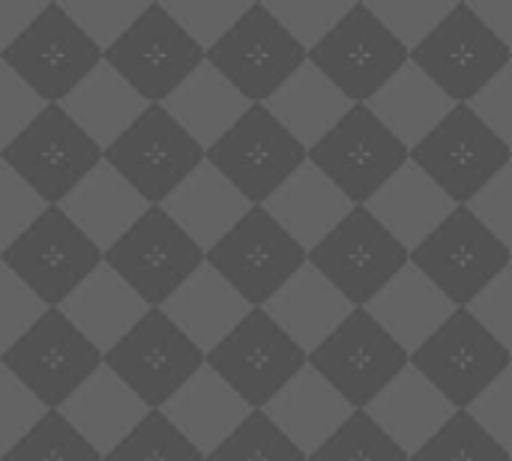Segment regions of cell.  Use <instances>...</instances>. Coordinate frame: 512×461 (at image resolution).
I'll list each match as a JSON object with an SVG mask.
<instances>
[{"label": "cell", "instance_id": "obj_2", "mask_svg": "<svg viewBox=\"0 0 512 461\" xmlns=\"http://www.w3.org/2000/svg\"><path fill=\"white\" fill-rule=\"evenodd\" d=\"M207 366L252 411H264L309 366V354L285 336L264 309H252L240 327L207 354Z\"/></svg>", "mask_w": 512, "mask_h": 461}, {"label": "cell", "instance_id": "obj_57", "mask_svg": "<svg viewBox=\"0 0 512 461\" xmlns=\"http://www.w3.org/2000/svg\"><path fill=\"white\" fill-rule=\"evenodd\" d=\"M0 159H3V153H0Z\"/></svg>", "mask_w": 512, "mask_h": 461}, {"label": "cell", "instance_id": "obj_16", "mask_svg": "<svg viewBox=\"0 0 512 461\" xmlns=\"http://www.w3.org/2000/svg\"><path fill=\"white\" fill-rule=\"evenodd\" d=\"M105 54L63 12L60 0H48L45 12L3 51V63L48 105H60Z\"/></svg>", "mask_w": 512, "mask_h": 461}, {"label": "cell", "instance_id": "obj_48", "mask_svg": "<svg viewBox=\"0 0 512 461\" xmlns=\"http://www.w3.org/2000/svg\"><path fill=\"white\" fill-rule=\"evenodd\" d=\"M48 312V306L0 261V357Z\"/></svg>", "mask_w": 512, "mask_h": 461}, {"label": "cell", "instance_id": "obj_10", "mask_svg": "<svg viewBox=\"0 0 512 461\" xmlns=\"http://www.w3.org/2000/svg\"><path fill=\"white\" fill-rule=\"evenodd\" d=\"M309 162L321 168L354 207H366L411 162V150L369 105H354L336 129L309 150Z\"/></svg>", "mask_w": 512, "mask_h": 461}, {"label": "cell", "instance_id": "obj_43", "mask_svg": "<svg viewBox=\"0 0 512 461\" xmlns=\"http://www.w3.org/2000/svg\"><path fill=\"white\" fill-rule=\"evenodd\" d=\"M357 0H264L270 15L306 48L315 51Z\"/></svg>", "mask_w": 512, "mask_h": 461}, {"label": "cell", "instance_id": "obj_5", "mask_svg": "<svg viewBox=\"0 0 512 461\" xmlns=\"http://www.w3.org/2000/svg\"><path fill=\"white\" fill-rule=\"evenodd\" d=\"M105 264L150 306L162 309L207 264V252L162 210L150 207L108 252Z\"/></svg>", "mask_w": 512, "mask_h": 461}, {"label": "cell", "instance_id": "obj_59", "mask_svg": "<svg viewBox=\"0 0 512 461\" xmlns=\"http://www.w3.org/2000/svg\"><path fill=\"white\" fill-rule=\"evenodd\" d=\"M0 60H3V54H0Z\"/></svg>", "mask_w": 512, "mask_h": 461}, {"label": "cell", "instance_id": "obj_46", "mask_svg": "<svg viewBox=\"0 0 512 461\" xmlns=\"http://www.w3.org/2000/svg\"><path fill=\"white\" fill-rule=\"evenodd\" d=\"M48 414V408L0 363V459Z\"/></svg>", "mask_w": 512, "mask_h": 461}, {"label": "cell", "instance_id": "obj_25", "mask_svg": "<svg viewBox=\"0 0 512 461\" xmlns=\"http://www.w3.org/2000/svg\"><path fill=\"white\" fill-rule=\"evenodd\" d=\"M456 201L414 162H408L369 204L366 210L408 249L426 243L453 213Z\"/></svg>", "mask_w": 512, "mask_h": 461}, {"label": "cell", "instance_id": "obj_9", "mask_svg": "<svg viewBox=\"0 0 512 461\" xmlns=\"http://www.w3.org/2000/svg\"><path fill=\"white\" fill-rule=\"evenodd\" d=\"M306 159L309 150L264 105H252L231 132L207 150V162L231 180L252 207H264Z\"/></svg>", "mask_w": 512, "mask_h": 461}, {"label": "cell", "instance_id": "obj_33", "mask_svg": "<svg viewBox=\"0 0 512 461\" xmlns=\"http://www.w3.org/2000/svg\"><path fill=\"white\" fill-rule=\"evenodd\" d=\"M264 108L306 147H318L336 123L354 108V102L315 66L303 63L267 102Z\"/></svg>", "mask_w": 512, "mask_h": 461}, {"label": "cell", "instance_id": "obj_11", "mask_svg": "<svg viewBox=\"0 0 512 461\" xmlns=\"http://www.w3.org/2000/svg\"><path fill=\"white\" fill-rule=\"evenodd\" d=\"M102 351L87 342L60 309H48L6 354L3 366L48 408L60 411L87 378L102 369Z\"/></svg>", "mask_w": 512, "mask_h": 461}, {"label": "cell", "instance_id": "obj_52", "mask_svg": "<svg viewBox=\"0 0 512 461\" xmlns=\"http://www.w3.org/2000/svg\"><path fill=\"white\" fill-rule=\"evenodd\" d=\"M468 210L512 252V162L468 204Z\"/></svg>", "mask_w": 512, "mask_h": 461}, {"label": "cell", "instance_id": "obj_26", "mask_svg": "<svg viewBox=\"0 0 512 461\" xmlns=\"http://www.w3.org/2000/svg\"><path fill=\"white\" fill-rule=\"evenodd\" d=\"M60 210L105 255L150 210V204L102 159L60 201Z\"/></svg>", "mask_w": 512, "mask_h": 461}, {"label": "cell", "instance_id": "obj_22", "mask_svg": "<svg viewBox=\"0 0 512 461\" xmlns=\"http://www.w3.org/2000/svg\"><path fill=\"white\" fill-rule=\"evenodd\" d=\"M264 210L306 249L312 252L321 246L345 216H351L354 204L345 198V192L309 159L273 192V198L264 204Z\"/></svg>", "mask_w": 512, "mask_h": 461}, {"label": "cell", "instance_id": "obj_13", "mask_svg": "<svg viewBox=\"0 0 512 461\" xmlns=\"http://www.w3.org/2000/svg\"><path fill=\"white\" fill-rule=\"evenodd\" d=\"M207 51L168 15L162 0L105 51V63L123 75L150 105H162L201 63Z\"/></svg>", "mask_w": 512, "mask_h": 461}, {"label": "cell", "instance_id": "obj_45", "mask_svg": "<svg viewBox=\"0 0 512 461\" xmlns=\"http://www.w3.org/2000/svg\"><path fill=\"white\" fill-rule=\"evenodd\" d=\"M168 15L204 48L210 51L246 12L249 0H162Z\"/></svg>", "mask_w": 512, "mask_h": 461}, {"label": "cell", "instance_id": "obj_21", "mask_svg": "<svg viewBox=\"0 0 512 461\" xmlns=\"http://www.w3.org/2000/svg\"><path fill=\"white\" fill-rule=\"evenodd\" d=\"M60 414L105 459L147 420L150 408L102 363V369H96L87 384L69 396Z\"/></svg>", "mask_w": 512, "mask_h": 461}, {"label": "cell", "instance_id": "obj_41", "mask_svg": "<svg viewBox=\"0 0 512 461\" xmlns=\"http://www.w3.org/2000/svg\"><path fill=\"white\" fill-rule=\"evenodd\" d=\"M309 461H411L405 450L381 432V426L366 414L354 411V417L315 453Z\"/></svg>", "mask_w": 512, "mask_h": 461}, {"label": "cell", "instance_id": "obj_50", "mask_svg": "<svg viewBox=\"0 0 512 461\" xmlns=\"http://www.w3.org/2000/svg\"><path fill=\"white\" fill-rule=\"evenodd\" d=\"M468 414L512 456V366L468 408Z\"/></svg>", "mask_w": 512, "mask_h": 461}, {"label": "cell", "instance_id": "obj_35", "mask_svg": "<svg viewBox=\"0 0 512 461\" xmlns=\"http://www.w3.org/2000/svg\"><path fill=\"white\" fill-rule=\"evenodd\" d=\"M60 108L81 126L87 138L105 153L147 108L150 102L105 60L60 102Z\"/></svg>", "mask_w": 512, "mask_h": 461}, {"label": "cell", "instance_id": "obj_14", "mask_svg": "<svg viewBox=\"0 0 512 461\" xmlns=\"http://www.w3.org/2000/svg\"><path fill=\"white\" fill-rule=\"evenodd\" d=\"M411 60L456 105H468L510 66L512 51L477 18L468 0H459L432 36L411 51Z\"/></svg>", "mask_w": 512, "mask_h": 461}, {"label": "cell", "instance_id": "obj_40", "mask_svg": "<svg viewBox=\"0 0 512 461\" xmlns=\"http://www.w3.org/2000/svg\"><path fill=\"white\" fill-rule=\"evenodd\" d=\"M105 461H207L198 447H192L162 411H150L147 420L117 444Z\"/></svg>", "mask_w": 512, "mask_h": 461}, {"label": "cell", "instance_id": "obj_3", "mask_svg": "<svg viewBox=\"0 0 512 461\" xmlns=\"http://www.w3.org/2000/svg\"><path fill=\"white\" fill-rule=\"evenodd\" d=\"M204 159L207 150L162 105H150L105 150V162L150 207H162Z\"/></svg>", "mask_w": 512, "mask_h": 461}, {"label": "cell", "instance_id": "obj_44", "mask_svg": "<svg viewBox=\"0 0 512 461\" xmlns=\"http://www.w3.org/2000/svg\"><path fill=\"white\" fill-rule=\"evenodd\" d=\"M459 0H366L372 15L408 48L417 51Z\"/></svg>", "mask_w": 512, "mask_h": 461}, {"label": "cell", "instance_id": "obj_32", "mask_svg": "<svg viewBox=\"0 0 512 461\" xmlns=\"http://www.w3.org/2000/svg\"><path fill=\"white\" fill-rule=\"evenodd\" d=\"M264 312L285 330V336L312 354L351 318L354 306L312 264H306L264 306Z\"/></svg>", "mask_w": 512, "mask_h": 461}, {"label": "cell", "instance_id": "obj_39", "mask_svg": "<svg viewBox=\"0 0 512 461\" xmlns=\"http://www.w3.org/2000/svg\"><path fill=\"white\" fill-rule=\"evenodd\" d=\"M207 461H309L306 453L279 432V426L264 414L252 411L249 420L222 444Z\"/></svg>", "mask_w": 512, "mask_h": 461}, {"label": "cell", "instance_id": "obj_8", "mask_svg": "<svg viewBox=\"0 0 512 461\" xmlns=\"http://www.w3.org/2000/svg\"><path fill=\"white\" fill-rule=\"evenodd\" d=\"M411 366L456 411H468L510 369L512 354L468 309H456V315L411 354Z\"/></svg>", "mask_w": 512, "mask_h": 461}, {"label": "cell", "instance_id": "obj_12", "mask_svg": "<svg viewBox=\"0 0 512 461\" xmlns=\"http://www.w3.org/2000/svg\"><path fill=\"white\" fill-rule=\"evenodd\" d=\"M3 264L48 309H60L72 297V291L99 264H105V255L78 231V225L60 207H48L3 252Z\"/></svg>", "mask_w": 512, "mask_h": 461}, {"label": "cell", "instance_id": "obj_31", "mask_svg": "<svg viewBox=\"0 0 512 461\" xmlns=\"http://www.w3.org/2000/svg\"><path fill=\"white\" fill-rule=\"evenodd\" d=\"M162 312L192 339V345L210 354L240 327L252 306L210 264H201L177 294L165 300Z\"/></svg>", "mask_w": 512, "mask_h": 461}, {"label": "cell", "instance_id": "obj_1", "mask_svg": "<svg viewBox=\"0 0 512 461\" xmlns=\"http://www.w3.org/2000/svg\"><path fill=\"white\" fill-rule=\"evenodd\" d=\"M207 264L252 309H264L309 264V252L264 207H252L240 225L207 252Z\"/></svg>", "mask_w": 512, "mask_h": 461}, {"label": "cell", "instance_id": "obj_42", "mask_svg": "<svg viewBox=\"0 0 512 461\" xmlns=\"http://www.w3.org/2000/svg\"><path fill=\"white\" fill-rule=\"evenodd\" d=\"M150 3L153 0H60L63 12L102 54L147 12Z\"/></svg>", "mask_w": 512, "mask_h": 461}, {"label": "cell", "instance_id": "obj_28", "mask_svg": "<svg viewBox=\"0 0 512 461\" xmlns=\"http://www.w3.org/2000/svg\"><path fill=\"white\" fill-rule=\"evenodd\" d=\"M366 414L411 459L453 420L456 408L414 366H408L393 384H387Z\"/></svg>", "mask_w": 512, "mask_h": 461}, {"label": "cell", "instance_id": "obj_18", "mask_svg": "<svg viewBox=\"0 0 512 461\" xmlns=\"http://www.w3.org/2000/svg\"><path fill=\"white\" fill-rule=\"evenodd\" d=\"M306 60L309 51L270 15L264 0H255L207 51V63H213L252 105H264Z\"/></svg>", "mask_w": 512, "mask_h": 461}, {"label": "cell", "instance_id": "obj_49", "mask_svg": "<svg viewBox=\"0 0 512 461\" xmlns=\"http://www.w3.org/2000/svg\"><path fill=\"white\" fill-rule=\"evenodd\" d=\"M48 108V102L30 90L3 60H0V153Z\"/></svg>", "mask_w": 512, "mask_h": 461}, {"label": "cell", "instance_id": "obj_23", "mask_svg": "<svg viewBox=\"0 0 512 461\" xmlns=\"http://www.w3.org/2000/svg\"><path fill=\"white\" fill-rule=\"evenodd\" d=\"M159 411L192 447L201 450L204 459L222 447L252 414V408L210 366L189 378V384H183Z\"/></svg>", "mask_w": 512, "mask_h": 461}, {"label": "cell", "instance_id": "obj_47", "mask_svg": "<svg viewBox=\"0 0 512 461\" xmlns=\"http://www.w3.org/2000/svg\"><path fill=\"white\" fill-rule=\"evenodd\" d=\"M48 210V204L0 159V255Z\"/></svg>", "mask_w": 512, "mask_h": 461}, {"label": "cell", "instance_id": "obj_55", "mask_svg": "<svg viewBox=\"0 0 512 461\" xmlns=\"http://www.w3.org/2000/svg\"><path fill=\"white\" fill-rule=\"evenodd\" d=\"M468 6L512 51V0H468Z\"/></svg>", "mask_w": 512, "mask_h": 461}, {"label": "cell", "instance_id": "obj_19", "mask_svg": "<svg viewBox=\"0 0 512 461\" xmlns=\"http://www.w3.org/2000/svg\"><path fill=\"white\" fill-rule=\"evenodd\" d=\"M411 264L459 309H468L510 267L512 252L468 207H456V213L411 252Z\"/></svg>", "mask_w": 512, "mask_h": 461}, {"label": "cell", "instance_id": "obj_27", "mask_svg": "<svg viewBox=\"0 0 512 461\" xmlns=\"http://www.w3.org/2000/svg\"><path fill=\"white\" fill-rule=\"evenodd\" d=\"M264 414L297 444L306 459L315 456L351 417L354 408L312 369L306 366L267 408Z\"/></svg>", "mask_w": 512, "mask_h": 461}, {"label": "cell", "instance_id": "obj_24", "mask_svg": "<svg viewBox=\"0 0 512 461\" xmlns=\"http://www.w3.org/2000/svg\"><path fill=\"white\" fill-rule=\"evenodd\" d=\"M456 303L414 264H408L369 306L366 312L408 351H420L453 315Z\"/></svg>", "mask_w": 512, "mask_h": 461}, {"label": "cell", "instance_id": "obj_30", "mask_svg": "<svg viewBox=\"0 0 512 461\" xmlns=\"http://www.w3.org/2000/svg\"><path fill=\"white\" fill-rule=\"evenodd\" d=\"M60 312L105 357L150 312V306L108 264H99L72 291V297L60 306Z\"/></svg>", "mask_w": 512, "mask_h": 461}, {"label": "cell", "instance_id": "obj_6", "mask_svg": "<svg viewBox=\"0 0 512 461\" xmlns=\"http://www.w3.org/2000/svg\"><path fill=\"white\" fill-rule=\"evenodd\" d=\"M105 366L150 408L159 411L189 378L207 366V354L162 312L150 309L108 354Z\"/></svg>", "mask_w": 512, "mask_h": 461}, {"label": "cell", "instance_id": "obj_4", "mask_svg": "<svg viewBox=\"0 0 512 461\" xmlns=\"http://www.w3.org/2000/svg\"><path fill=\"white\" fill-rule=\"evenodd\" d=\"M309 264L354 309H366L411 264V252L366 207H354L351 216L309 252Z\"/></svg>", "mask_w": 512, "mask_h": 461}, {"label": "cell", "instance_id": "obj_37", "mask_svg": "<svg viewBox=\"0 0 512 461\" xmlns=\"http://www.w3.org/2000/svg\"><path fill=\"white\" fill-rule=\"evenodd\" d=\"M3 461H105L69 423L60 411H48Z\"/></svg>", "mask_w": 512, "mask_h": 461}, {"label": "cell", "instance_id": "obj_36", "mask_svg": "<svg viewBox=\"0 0 512 461\" xmlns=\"http://www.w3.org/2000/svg\"><path fill=\"white\" fill-rule=\"evenodd\" d=\"M162 108L204 147L210 150L231 126L252 108V102L213 66L201 63L165 102Z\"/></svg>", "mask_w": 512, "mask_h": 461}, {"label": "cell", "instance_id": "obj_7", "mask_svg": "<svg viewBox=\"0 0 512 461\" xmlns=\"http://www.w3.org/2000/svg\"><path fill=\"white\" fill-rule=\"evenodd\" d=\"M309 366L354 411H366L387 384L411 366V354L366 309H354L351 318L309 354Z\"/></svg>", "mask_w": 512, "mask_h": 461}, {"label": "cell", "instance_id": "obj_58", "mask_svg": "<svg viewBox=\"0 0 512 461\" xmlns=\"http://www.w3.org/2000/svg\"><path fill=\"white\" fill-rule=\"evenodd\" d=\"M0 363H3V357H0Z\"/></svg>", "mask_w": 512, "mask_h": 461}, {"label": "cell", "instance_id": "obj_53", "mask_svg": "<svg viewBox=\"0 0 512 461\" xmlns=\"http://www.w3.org/2000/svg\"><path fill=\"white\" fill-rule=\"evenodd\" d=\"M468 105L512 150V63Z\"/></svg>", "mask_w": 512, "mask_h": 461}, {"label": "cell", "instance_id": "obj_29", "mask_svg": "<svg viewBox=\"0 0 512 461\" xmlns=\"http://www.w3.org/2000/svg\"><path fill=\"white\" fill-rule=\"evenodd\" d=\"M162 210L204 249L210 252L216 243L231 234L240 219L252 210V204L237 192L231 180H225L207 159L198 165L177 192L162 204Z\"/></svg>", "mask_w": 512, "mask_h": 461}, {"label": "cell", "instance_id": "obj_56", "mask_svg": "<svg viewBox=\"0 0 512 461\" xmlns=\"http://www.w3.org/2000/svg\"><path fill=\"white\" fill-rule=\"evenodd\" d=\"M0 261H3V255H0Z\"/></svg>", "mask_w": 512, "mask_h": 461}, {"label": "cell", "instance_id": "obj_38", "mask_svg": "<svg viewBox=\"0 0 512 461\" xmlns=\"http://www.w3.org/2000/svg\"><path fill=\"white\" fill-rule=\"evenodd\" d=\"M411 461H512V456L468 411H456Z\"/></svg>", "mask_w": 512, "mask_h": 461}, {"label": "cell", "instance_id": "obj_54", "mask_svg": "<svg viewBox=\"0 0 512 461\" xmlns=\"http://www.w3.org/2000/svg\"><path fill=\"white\" fill-rule=\"evenodd\" d=\"M45 0H0V54L45 12Z\"/></svg>", "mask_w": 512, "mask_h": 461}, {"label": "cell", "instance_id": "obj_20", "mask_svg": "<svg viewBox=\"0 0 512 461\" xmlns=\"http://www.w3.org/2000/svg\"><path fill=\"white\" fill-rule=\"evenodd\" d=\"M408 60L411 51L372 15L366 0H357L336 30L309 51V63H315L354 105H366Z\"/></svg>", "mask_w": 512, "mask_h": 461}, {"label": "cell", "instance_id": "obj_15", "mask_svg": "<svg viewBox=\"0 0 512 461\" xmlns=\"http://www.w3.org/2000/svg\"><path fill=\"white\" fill-rule=\"evenodd\" d=\"M411 162L459 207H468L510 165L512 150L471 111V105H456L438 129L411 150Z\"/></svg>", "mask_w": 512, "mask_h": 461}, {"label": "cell", "instance_id": "obj_51", "mask_svg": "<svg viewBox=\"0 0 512 461\" xmlns=\"http://www.w3.org/2000/svg\"><path fill=\"white\" fill-rule=\"evenodd\" d=\"M468 312L512 354V264L468 306Z\"/></svg>", "mask_w": 512, "mask_h": 461}, {"label": "cell", "instance_id": "obj_34", "mask_svg": "<svg viewBox=\"0 0 512 461\" xmlns=\"http://www.w3.org/2000/svg\"><path fill=\"white\" fill-rule=\"evenodd\" d=\"M366 105L408 150L420 147L456 108V102L414 60H408Z\"/></svg>", "mask_w": 512, "mask_h": 461}, {"label": "cell", "instance_id": "obj_17", "mask_svg": "<svg viewBox=\"0 0 512 461\" xmlns=\"http://www.w3.org/2000/svg\"><path fill=\"white\" fill-rule=\"evenodd\" d=\"M105 159V153L60 108L48 105L6 150L3 162L48 204L60 201Z\"/></svg>", "mask_w": 512, "mask_h": 461}, {"label": "cell", "instance_id": "obj_60", "mask_svg": "<svg viewBox=\"0 0 512 461\" xmlns=\"http://www.w3.org/2000/svg\"><path fill=\"white\" fill-rule=\"evenodd\" d=\"M0 461H3V459H0Z\"/></svg>", "mask_w": 512, "mask_h": 461}]
</instances>
